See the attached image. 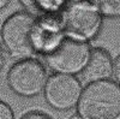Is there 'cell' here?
<instances>
[{
    "instance_id": "obj_1",
    "label": "cell",
    "mask_w": 120,
    "mask_h": 119,
    "mask_svg": "<svg viewBox=\"0 0 120 119\" xmlns=\"http://www.w3.org/2000/svg\"><path fill=\"white\" fill-rule=\"evenodd\" d=\"M79 119H120V85L115 81L88 83L77 104Z\"/></svg>"
},
{
    "instance_id": "obj_2",
    "label": "cell",
    "mask_w": 120,
    "mask_h": 119,
    "mask_svg": "<svg viewBox=\"0 0 120 119\" xmlns=\"http://www.w3.org/2000/svg\"><path fill=\"white\" fill-rule=\"evenodd\" d=\"M64 34L79 41L95 38L102 28L103 16L90 0H73L61 13Z\"/></svg>"
},
{
    "instance_id": "obj_3",
    "label": "cell",
    "mask_w": 120,
    "mask_h": 119,
    "mask_svg": "<svg viewBox=\"0 0 120 119\" xmlns=\"http://www.w3.org/2000/svg\"><path fill=\"white\" fill-rule=\"evenodd\" d=\"M90 51L91 47L88 42L65 35L54 51L43 58L47 66L55 71V73L76 75L83 72L85 69L89 61Z\"/></svg>"
},
{
    "instance_id": "obj_4",
    "label": "cell",
    "mask_w": 120,
    "mask_h": 119,
    "mask_svg": "<svg viewBox=\"0 0 120 119\" xmlns=\"http://www.w3.org/2000/svg\"><path fill=\"white\" fill-rule=\"evenodd\" d=\"M36 18L28 12H16L1 25V42L12 57L29 58L35 54L31 33Z\"/></svg>"
},
{
    "instance_id": "obj_5",
    "label": "cell",
    "mask_w": 120,
    "mask_h": 119,
    "mask_svg": "<svg viewBox=\"0 0 120 119\" xmlns=\"http://www.w3.org/2000/svg\"><path fill=\"white\" fill-rule=\"evenodd\" d=\"M47 78L46 69L37 59L25 58L11 66L7 83L17 95L34 97L43 92Z\"/></svg>"
},
{
    "instance_id": "obj_6",
    "label": "cell",
    "mask_w": 120,
    "mask_h": 119,
    "mask_svg": "<svg viewBox=\"0 0 120 119\" xmlns=\"http://www.w3.org/2000/svg\"><path fill=\"white\" fill-rule=\"evenodd\" d=\"M83 87L75 75L54 73L47 78L43 94L47 104L58 111L77 107Z\"/></svg>"
},
{
    "instance_id": "obj_7",
    "label": "cell",
    "mask_w": 120,
    "mask_h": 119,
    "mask_svg": "<svg viewBox=\"0 0 120 119\" xmlns=\"http://www.w3.org/2000/svg\"><path fill=\"white\" fill-rule=\"evenodd\" d=\"M65 37L63 29V18L58 19L52 13L36 19L31 33V43L35 53L47 55L58 47Z\"/></svg>"
},
{
    "instance_id": "obj_8",
    "label": "cell",
    "mask_w": 120,
    "mask_h": 119,
    "mask_svg": "<svg viewBox=\"0 0 120 119\" xmlns=\"http://www.w3.org/2000/svg\"><path fill=\"white\" fill-rule=\"evenodd\" d=\"M113 76V58L107 49L95 47L90 51L89 61L83 70V77L88 83L106 81Z\"/></svg>"
},
{
    "instance_id": "obj_9",
    "label": "cell",
    "mask_w": 120,
    "mask_h": 119,
    "mask_svg": "<svg viewBox=\"0 0 120 119\" xmlns=\"http://www.w3.org/2000/svg\"><path fill=\"white\" fill-rule=\"evenodd\" d=\"M33 17H41L49 13L58 12L65 0H18Z\"/></svg>"
},
{
    "instance_id": "obj_10",
    "label": "cell",
    "mask_w": 120,
    "mask_h": 119,
    "mask_svg": "<svg viewBox=\"0 0 120 119\" xmlns=\"http://www.w3.org/2000/svg\"><path fill=\"white\" fill-rule=\"evenodd\" d=\"M103 17H120V0H90Z\"/></svg>"
},
{
    "instance_id": "obj_11",
    "label": "cell",
    "mask_w": 120,
    "mask_h": 119,
    "mask_svg": "<svg viewBox=\"0 0 120 119\" xmlns=\"http://www.w3.org/2000/svg\"><path fill=\"white\" fill-rule=\"evenodd\" d=\"M0 119H15L12 108L3 100H0Z\"/></svg>"
},
{
    "instance_id": "obj_12",
    "label": "cell",
    "mask_w": 120,
    "mask_h": 119,
    "mask_svg": "<svg viewBox=\"0 0 120 119\" xmlns=\"http://www.w3.org/2000/svg\"><path fill=\"white\" fill-rule=\"evenodd\" d=\"M113 77L114 81L120 85V54L113 59Z\"/></svg>"
},
{
    "instance_id": "obj_13",
    "label": "cell",
    "mask_w": 120,
    "mask_h": 119,
    "mask_svg": "<svg viewBox=\"0 0 120 119\" xmlns=\"http://www.w3.org/2000/svg\"><path fill=\"white\" fill-rule=\"evenodd\" d=\"M21 119H52L49 115L42 113V112H37V111H31L25 113Z\"/></svg>"
},
{
    "instance_id": "obj_14",
    "label": "cell",
    "mask_w": 120,
    "mask_h": 119,
    "mask_svg": "<svg viewBox=\"0 0 120 119\" xmlns=\"http://www.w3.org/2000/svg\"><path fill=\"white\" fill-rule=\"evenodd\" d=\"M8 3H10V0H0V8L4 7V6H6Z\"/></svg>"
},
{
    "instance_id": "obj_15",
    "label": "cell",
    "mask_w": 120,
    "mask_h": 119,
    "mask_svg": "<svg viewBox=\"0 0 120 119\" xmlns=\"http://www.w3.org/2000/svg\"><path fill=\"white\" fill-rule=\"evenodd\" d=\"M1 25H3V24L0 23V41H1Z\"/></svg>"
},
{
    "instance_id": "obj_16",
    "label": "cell",
    "mask_w": 120,
    "mask_h": 119,
    "mask_svg": "<svg viewBox=\"0 0 120 119\" xmlns=\"http://www.w3.org/2000/svg\"><path fill=\"white\" fill-rule=\"evenodd\" d=\"M1 87H3V84H1V82H0V89H1Z\"/></svg>"
}]
</instances>
